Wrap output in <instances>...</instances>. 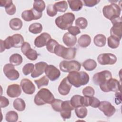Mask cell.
I'll use <instances>...</instances> for the list:
<instances>
[{
  "mask_svg": "<svg viewBox=\"0 0 122 122\" xmlns=\"http://www.w3.org/2000/svg\"><path fill=\"white\" fill-rule=\"evenodd\" d=\"M71 84L76 88L87 84L90 80L89 75L85 71H72L67 77Z\"/></svg>",
  "mask_w": 122,
  "mask_h": 122,
  "instance_id": "cell-1",
  "label": "cell"
},
{
  "mask_svg": "<svg viewBox=\"0 0 122 122\" xmlns=\"http://www.w3.org/2000/svg\"><path fill=\"white\" fill-rule=\"evenodd\" d=\"M54 97L51 92L46 88H42L36 94L34 102L39 106L45 104H51L54 99Z\"/></svg>",
  "mask_w": 122,
  "mask_h": 122,
  "instance_id": "cell-2",
  "label": "cell"
},
{
  "mask_svg": "<svg viewBox=\"0 0 122 122\" xmlns=\"http://www.w3.org/2000/svg\"><path fill=\"white\" fill-rule=\"evenodd\" d=\"M75 20V15L71 12H67L56 18L55 20L56 25L60 29L66 30L71 27Z\"/></svg>",
  "mask_w": 122,
  "mask_h": 122,
  "instance_id": "cell-3",
  "label": "cell"
},
{
  "mask_svg": "<svg viewBox=\"0 0 122 122\" xmlns=\"http://www.w3.org/2000/svg\"><path fill=\"white\" fill-rule=\"evenodd\" d=\"M54 53L63 59L71 60L75 57L76 49L73 47L66 48L59 44L55 47Z\"/></svg>",
  "mask_w": 122,
  "mask_h": 122,
  "instance_id": "cell-4",
  "label": "cell"
},
{
  "mask_svg": "<svg viewBox=\"0 0 122 122\" xmlns=\"http://www.w3.org/2000/svg\"><path fill=\"white\" fill-rule=\"evenodd\" d=\"M121 11V7L116 3H112L110 5H106L103 7L102 9L104 16L110 20L113 18L120 17Z\"/></svg>",
  "mask_w": 122,
  "mask_h": 122,
  "instance_id": "cell-5",
  "label": "cell"
},
{
  "mask_svg": "<svg viewBox=\"0 0 122 122\" xmlns=\"http://www.w3.org/2000/svg\"><path fill=\"white\" fill-rule=\"evenodd\" d=\"M60 70L65 72L79 71L81 68V63L77 61H62L59 65Z\"/></svg>",
  "mask_w": 122,
  "mask_h": 122,
  "instance_id": "cell-6",
  "label": "cell"
},
{
  "mask_svg": "<svg viewBox=\"0 0 122 122\" xmlns=\"http://www.w3.org/2000/svg\"><path fill=\"white\" fill-rule=\"evenodd\" d=\"M101 90L105 92H121V86L119 81L116 79L111 78L105 83L100 85Z\"/></svg>",
  "mask_w": 122,
  "mask_h": 122,
  "instance_id": "cell-7",
  "label": "cell"
},
{
  "mask_svg": "<svg viewBox=\"0 0 122 122\" xmlns=\"http://www.w3.org/2000/svg\"><path fill=\"white\" fill-rule=\"evenodd\" d=\"M111 21L113 25L110 30L111 35L121 40L122 36V21L121 18L120 17H115L112 19Z\"/></svg>",
  "mask_w": 122,
  "mask_h": 122,
  "instance_id": "cell-8",
  "label": "cell"
},
{
  "mask_svg": "<svg viewBox=\"0 0 122 122\" xmlns=\"http://www.w3.org/2000/svg\"><path fill=\"white\" fill-rule=\"evenodd\" d=\"M111 78H112L111 72L109 71L104 70L94 74L92 80L95 84L100 85L105 83Z\"/></svg>",
  "mask_w": 122,
  "mask_h": 122,
  "instance_id": "cell-9",
  "label": "cell"
},
{
  "mask_svg": "<svg viewBox=\"0 0 122 122\" xmlns=\"http://www.w3.org/2000/svg\"><path fill=\"white\" fill-rule=\"evenodd\" d=\"M3 72L6 77L11 81L17 80L20 77L19 72L11 63H7L4 66Z\"/></svg>",
  "mask_w": 122,
  "mask_h": 122,
  "instance_id": "cell-10",
  "label": "cell"
},
{
  "mask_svg": "<svg viewBox=\"0 0 122 122\" xmlns=\"http://www.w3.org/2000/svg\"><path fill=\"white\" fill-rule=\"evenodd\" d=\"M98 62L102 65H113L117 61L116 56L112 53H105L100 54L97 58Z\"/></svg>",
  "mask_w": 122,
  "mask_h": 122,
  "instance_id": "cell-11",
  "label": "cell"
},
{
  "mask_svg": "<svg viewBox=\"0 0 122 122\" xmlns=\"http://www.w3.org/2000/svg\"><path fill=\"white\" fill-rule=\"evenodd\" d=\"M42 16V13L39 12L33 8L30 10H24L21 13V18L26 21L39 20Z\"/></svg>",
  "mask_w": 122,
  "mask_h": 122,
  "instance_id": "cell-12",
  "label": "cell"
},
{
  "mask_svg": "<svg viewBox=\"0 0 122 122\" xmlns=\"http://www.w3.org/2000/svg\"><path fill=\"white\" fill-rule=\"evenodd\" d=\"M98 108L107 117L112 116L116 112L115 108L110 102L105 101L100 102Z\"/></svg>",
  "mask_w": 122,
  "mask_h": 122,
  "instance_id": "cell-13",
  "label": "cell"
},
{
  "mask_svg": "<svg viewBox=\"0 0 122 122\" xmlns=\"http://www.w3.org/2000/svg\"><path fill=\"white\" fill-rule=\"evenodd\" d=\"M44 72L47 77L51 81H56L61 75L60 71L52 65H48Z\"/></svg>",
  "mask_w": 122,
  "mask_h": 122,
  "instance_id": "cell-14",
  "label": "cell"
},
{
  "mask_svg": "<svg viewBox=\"0 0 122 122\" xmlns=\"http://www.w3.org/2000/svg\"><path fill=\"white\" fill-rule=\"evenodd\" d=\"M74 107L71 105L70 101H63L62 108L60 112L61 116L63 120L70 119L71 117V112L74 109Z\"/></svg>",
  "mask_w": 122,
  "mask_h": 122,
  "instance_id": "cell-15",
  "label": "cell"
},
{
  "mask_svg": "<svg viewBox=\"0 0 122 122\" xmlns=\"http://www.w3.org/2000/svg\"><path fill=\"white\" fill-rule=\"evenodd\" d=\"M20 86L23 92L27 94H32L35 91V86L32 82L28 79H23L20 81Z\"/></svg>",
  "mask_w": 122,
  "mask_h": 122,
  "instance_id": "cell-16",
  "label": "cell"
},
{
  "mask_svg": "<svg viewBox=\"0 0 122 122\" xmlns=\"http://www.w3.org/2000/svg\"><path fill=\"white\" fill-rule=\"evenodd\" d=\"M51 39V35L47 32H43L37 37L34 40V45L36 47L41 48L46 45L48 41Z\"/></svg>",
  "mask_w": 122,
  "mask_h": 122,
  "instance_id": "cell-17",
  "label": "cell"
},
{
  "mask_svg": "<svg viewBox=\"0 0 122 122\" xmlns=\"http://www.w3.org/2000/svg\"><path fill=\"white\" fill-rule=\"evenodd\" d=\"M72 85L68 81L67 78H64L61 82L59 87L58 92L61 95L65 96L69 94Z\"/></svg>",
  "mask_w": 122,
  "mask_h": 122,
  "instance_id": "cell-18",
  "label": "cell"
},
{
  "mask_svg": "<svg viewBox=\"0 0 122 122\" xmlns=\"http://www.w3.org/2000/svg\"><path fill=\"white\" fill-rule=\"evenodd\" d=\"M7 94L11 98H15L19 96L21 93L20 86L17 84L10 85L7 89Z\"/></svg>",
  "mask_w": 122,
  "mask_h": 122,
  "instance_id": "cell-19",
  "label": "cell"
},
{
  "mask_svg": "<svg viewBox=\"0 0 122 122\" xmlns=\"http://www.w3.org/2000/svg\"><path fill=\"white\" fill-rule=\"evenodd\" d=\"M47 65V63L43 61L36 63L35 64V68L31 74V77L36 78L42 74L45 71V70Z\"/></svg>",
  "mask_w": 122,
  "mask_h": 122,
  "instance_id": "cell-20",
  "label": "cell"
},
{
  "mask_svg": "<svg viewBox=\"0 0 122 122\" xmlns=\"http://www.w3.org/2000/svg\"><path fill=\"white\" fill-rule=\"evenodd\" d=\"M62 41L65 45L71 47L74 46L77 42V38L75 36L69 32L65 33L62 38Z\"/></svg>",
  "mask_w": 122,
  "mask_h": 122,
  "instance_id": "cell-21",
  "label": "cell"
},
{
  "mask_svg": "<svg viewBox=\"0 0 122 122\" xmlns=\"http://www.w3.org/2000/svg\"><path fill=\"white\" fill-rule=\"evenodd\" d=\"M84 96L74 95L71 98L70 102L74 108H77L80 106H84Z\"/></svg>",
  "mask_w": 122,
  "mask_h": 122,
  "instance_id": "cell-22",
  "label": "cell"
},
{
  "mask_svg": "<svg viewBox=\"0 0 122 122\" xmlns=\"http://www.w3.org/2000/svg\"><path fill=\"white\" fill-rule=\"evenodd\" d=\"M68 2L69 3L70 8L74 11H78L81 10L83 6L82 1L80 0H68Z\"/></svg>",
  "mask_w": 122,
  "mask_h": 122,
  "instance_id": "cell-23",
  "label": "cell"
},
{
  "mask_svg": "<svg viewBox=\"0 0 122 122\" xmlns=\"http://www.w3.org/2000/svg\"><path fill=\"white\" fill-rule=\"evenodd\" d=\"M91 42L90 36L87 34H83L80 36L78 41L79 46L82 48H86L89 46Z\"/></svg>",
  "mask_w": 122,
  "mask_h": 122,
  "instance_id": "cell-24",
  "label": "cell"
},
{
  "mask_svg": "<svg viewBox=\"0 0 122 122\" xmlns=\"http://www.w3.org/2000/svg\"><path fill=\"white\" fill-rule=\"evenodd\" d=\"M22 20L18 18H15L12 19L9 22V25L10 28L14 30H20L22 27Z\"/></svg>",
  "mask_w": 122,
  "mask_h": 122,
  "instance_id": "cell-25",
  "label": "cell"
},
{
  "mask_svg": "<svg viewBox=\"0 0 122 122\" xmlns=\"http://www.w3.org/2000/svg\"><path fill=\"white\" fill-rule=\"evenodd\" d=\"M94 44L99 47H102L105 46L106 43V37L102 34L96 35L93 39Z\"/></svg>",
  "mask_w": 122,
  "mask_h": 122,
  "instance_id": "cell-26",
  "label": "cell"
},
{
  "mask_svg": "<svg viewBox=\"0 0 122 122\" xmlns=\"http://www.w3.org/2000/svg\"><path fill=\"white\" fill-rule=\"evenodd\" d=\"M13 105L14 108L19 112L23 111L26 107V104L24 101L19 98L16 99L14 101Z\"/></svg>",
  "mask_w": 122,
  "mask_h": 122,
  "instance_id": "cell-27",
  "label": "cell"
},
{
  "mask_svg": "<svg viewBox=\"0 0 122 122\" xmlns=\"http://www.w3.org/2000/svg\"><path fill=\"white\" fill-rule=\"evenodd\" d=\"M14 48L21 47L24 42L23 36L20 34H15L12 36Z\"/></svg>",
  "mask_w": 122,
  "mask_h": 122,
  "instance_id": "cell-28",
  "label": "cell"
},
{
  "mask_svg": "<svg viewBox=\"0 0 122 122\" xmlns=\"http://www.w3.org/2000/svg\"><path fill=\"white\" fill-rule=\"evenodd\" d=\"M82 66L86 71H92L97 67V63L94 60L89 59L86 60L82 63Z\"/></svg>",
  "mask_w": 122,
  "mask_h": 122,
  "instance_id": "cell-29",
  "label": "cell"
},
{
  "mask_svg": "<svg viewBox=\"0 0 122 122\" xmlns=\"http://www.w3.org/2000/svg\"><path fill=\"white\" fill-rule=\"evenodd\" d=\"M23 61V59L21 55L18 53H14L12 54L10 57V63L14 66L20 65Z\"/></svg>",
  "mask_w": 122,
  "mask_h": 122,
  "instance_id": "cell-30",
  "label": "cell"
},
{
  "mask_svg": "<svg viewBox=\"0 0 122 122\" xmlns=\"http://www.w3.org/2000/svg\"><path fill=\"white\" fill-rule=\"evenodd\" d=\"M42 25L38 22L33 23L30 24L29 27V30L33 34H38L41 32L42 30Z\"/></svg>",
  "mask_w": 122,
  "mask_h": 122,
  "instance_id": "cell-31",
  "label": "cell"
},
{
  "mask_svg": "<svg viewBox=\"0 0 122 122\" xmlns=\"http://www.w3.org/2000/svg\"><path fill=\"white\" fill-rule=\"evenodd\" d=\"M108 45L112 49L118 48L120 44V40L113 36H110L108 38Z\"/></svg>",
  "mask_w": 122,
  "mask_h": 122,
  "instance_id": "cell-32",
  "label": "cell"
},
{
  "mask_svg": "<svg viewBox=\"0 0 122 122\" xmlns=\"http://www.w3.org/2000/svg\"><path fill=\"white\" fill-rule=\"evenodd\" d=\"M57 11L64 12L68 9V4L65 0L57 2L54 4Z\"/></svg>",
  "mask_w": 122,
  "mask_h": 122,
  "instance_id": "cell-33",
  "label": "cell"
},
{
  "mask_svg": "<svg viewBox=\"0 0 122 122\" xmlns=\"http://www.w3.org/2000/svg\"><path fill=\"white\" fill-rule=\"evenodd\" d=\"M75 112L78 118L82 119L87 116L88 111L85 107L80 106L75 108Z\"/></svg>",
  "mask_w": 122,
  "mask_h": 122,
  "instance_id": "cell-34",
  "label": "cell"
},
{
  "mask_svg": "<svg viewBox=\"0 0 122 122\" xmlns=\"http://www.w3.org/2000/svg\"><path fill=\"white\" fill-rule=\"evenodd\" d=\"M33 9L39 12L42 13L45 9V4L43 0H35L33 2Z\"/></svg>",
  "mask_w": 122,
  "mask_h": 122,
  "instance_id": "cell-35",
  "label": "cell"
},
{
  "mask_svg": "<svg viewBox=\"0 0 122 122\" xmlns=\"http://www.w3.org/2000/svg\"><path fill=\"white\" fill-rule=\"evenodd\" d=\"M5 118L8 122H15L18 120V115L15 111H9L6 113Z\"/></svg>",
  "mask_w": 122,
  "mask_h": 122,
  "instance_id": "cell-36",
  "label": "cell"
},
{
  "mask_svg": "<svg viewBox=\"0 0 122 122\" xmlns=\"http://www.w3.org/2000/svg\"><path fill=\"white\" fill-rule=\"evenodd\" d=\"M24 55L25 56H26V57L29 60H31V61L36 60L37 59V57L38 56V54L37 52L35 50L32 49L31 48H29L25 52V53Z\"/></svg>",
  "mask_w": 122,
  "mask_h": 122,
  "instance_id": "cell-37",
  "label": "cell"
},
{
  "mask_svg": "<svg viewBox=\"0 0 122 122\" xmlns=\"http://www.w3.org/2000/svg\"><path fill=\"white\" fill-rule=\"evenodd\" d=\"M75 25L81 29H85L88 25L87 20L83 17H79L75 20Z\"/></svg>",
  "mask_w": 122,
  "mask_h": 122,
  "instance_id": "cell-38",
  "label": "cell"
},
{
  "mask_svg": "<svg viewBox=\"0 0 122 122\" xmlns=\"http://www.w3.org/2000/svg\"><path fill=\"white\" fill-rule=\"evenodd\" d=\"M63 101L57 99H54L51 103L52 109L56 112H60L62 108V103Z\"/></svg>",
  "mask_w": 122,
  "mask_h": 122,
  "instance_id": "cell-39",
  "label": "cell"
},
{
  "mask_svg": "<svg viewBox=\"0 0 122 122\" xmlns=\"http://www.w3.org/2000/svg\"><path fill=\"white\" fill-rule=\"evenodd\" d=\"M59 44V43L55 40L51 39L46 44L47 50L50 52L54 53V50L56 46Z\"/></svg>",
  "mask_w": 122,
  "mask_h": 122,
  "instance_id": "cell-40",
  "label": "cell"
},
{
  "mask_svg": "<svg viewBox=\"0 0 122 122\" xmlns=\"http://www.w3.org/2000/svg\"><path fill=\"white\" fill-rule=\"evenodd\" d=\"M34 82L36 84L38 88L40 89L42 86H47L49 83V80L47 76H43L40 79L35 80Z\"/></svg>",
  "mask_w": 122,
  "mask_h": 122,
  "instance_id": "cell-41",
  "label": "cell"
},
{
  "mask_svg": "<svg viewBox=\"0 0 122 122\" xmlns=\"http://www.w3.org/2000/svg\"><path fill=\"white\" fill-rule=\"evenodd\" d=\"M34 68V65L32 63L26 64L22 68V72L25 75H28L32 72Z\"/></svg>",
  "mask_w": 122,
  "mask_h": 122,
  "instance_id": "cell-42",
  "label": "cell"
},
{
  "mask_svg": "<svg viewBox=\"0 0 122 122\" xmlns=\"http://www.w3.org/2000/svg\"><path fill=\"white\" fill-rule=\"evenodd\" d=\"M95 93L94 89L91 86H87L83 89L82 94L84 96L92 97L93 96Z\"/></svg>",
  "mask_w": 122,
  "mask_h": 122,
  "instance_id": "cell-43",
  "label": "cell"
},
{
  "mask_svg": "<svg viewBox=\"0 0 122 122\" xmlns=\"http://www.w3.org/2000/svg\"><path fill=\"white\" fill-rule=\"evenodd\" d=\"M57 10H56L54 4H51L47 7V13L50 17H54L57 13Z\"/></svg>",
  "mask_w": 122,
  "mask_h": 122,
  "instance_id": "cell-44",
  "label": "cell"
},
{
  "mask_svg": "<svg viewBox=\"0 0 122 122\" xmlns=\"http://www.w3.org/2000/svg\"><path fill=\"white\" fill-rule=\"evenodd\" d=\"M83 2V5L85 6L92 7H93L97 4H98L100 2V0H83L82 1Z\"/></svg>",
  "mask_w": 122,
  "mask_h": 122,
  "instance_id": "cell-45",
  "label": "cell"
},
{
  "mask_svg": "<svg viewBox=\"0 0 122 122\" xmlns=\"http://www.w3.org/2000/svg\"><path fill=\"white\" fill-rule=\"evenodd\" d=\"M68 30L69 33L75 36L81 33V30L77 26H71L68 29Z\"/></svg>",
  "mask_w": 122,
  "mask_h": 122,
  "instance_id": "cell-46",
  "label": "cell"
},
{
  "mask_svg": "<svg viewBox=\"0 0 122 122\" xmlns=\"http://www.w3.org/2000/svg\"><path fill=\"white\" fill-rule=\"evenodd\" d=\"M5 8L6 12L9 15H12L14 14L16 11V7L13 3Z\"/></svg>",
  "mask_w": 122,
  "mask_h": 122,
  "instance_id": "cell-47",
  "label": "cell"
},
{
  "mask_svg": "<svg viewBox=\"0 0 122 122\" xmlns=\"http://www.w3.org/2000/svg\"><path fill=\"white\" fill-rule=\"evenodd\" d=\"M100 102L97 98L93 96L90 97V106L93 108H98L100 105Z\"/></svg>",
  "mask_w": 122,
  "mask_h": 122,
  "instance_id": "cell-48",
  "label": "cell"
},
{
  "mask_svg": "<svg viewBox=\"0 0 122 122\" xmlns=\"http://www.w3.org/2000/svg\"><path fill=\"white\" fill-rule=\"evenodd\" d=\"M9 101L7 98L2 96L0 97V105L1 108L6 107L9 105Z\"/></svg>",
  "mask_w": 122,
  "mask_h": 122,
  "instance_id": "cell-49",
  "label": "cell"
},
{
  "mask_svg": "<svg viewBox=\"0 0 122 122\" xmlns=\"http://www.w3.org/2000/svg\"><path fill=\"white\" fill-rule=\"evenodd\" d=\"M13 3L12 0H1L0 1V7H7L10 5L12 4Z\"/></svg>",
  "mask_w": 122,
  "mask_h": 122,
  "instance_id": "cell-50",
  "label": "cell"
},
{
  "mask_svg": "<svg viewBox=\"0 0 122 122\" xmlns=\"http://www.w3.org/2000/svg\"><path fill=\"white\" fill-rule=\"evenodd\" d=\"M30 48L31 47L30 43L27 42H24L21 47V51L22 53L24 54L25 52Z\"/></svg>",
  "mask_w": 122,
  "mask_h": 122,
  "instance_id": "cell-51",
  "label": "cell"
}]
</instances>
